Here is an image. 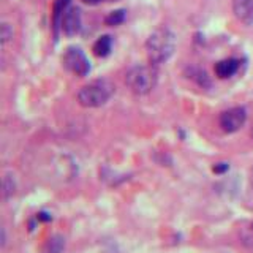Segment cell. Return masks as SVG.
Returning a JSON list of instances; mask_svg holds the SVG:
<instances>
[{
  "mask_svg": "<svg viewBox=\"0 0 253 253\" xmlns=\"http://www.w3.org/2000/svg\"><path fill=\"white\" fill-rule=\"evenodd\" d=\"M241 67V62L237 59H225V60H220L218 63H215V75L220 79H226V78H231L233 75L237 73V70Z\"/></svg>",
  "mask_w": 253,
  "mask_h": 253,
  "instance_id": "obj_8",
  "label": "cell"
},
{
  "mask_svg": "<svg viewBox=\"0 0 253 253\" xmlns=\"http://www.w3.org/2000/svg\"><path fill=\"white\" fill-rule=\"evenodd\" d=\"M252 231H253V225H252Z\"/></svg>",
  "mask_w": 253,
  "mask_h": 253,
  "instance_id": "obj_21",
  "label": "cell"
},
{
  "mask_svg": "<svg viewBox=\"0 0 253 253\" xmlns=\"http://www.w3.org/2000/svg\"><path fill=\"white\" fill-rule=\"evenodd\" d=\"M84 3H89V5H97L100 2H103V0H83Z\"/></svg>",
  "mask_w": 253,
  "mask_h": 253,
  "instance_id": "obj_17",
  "label": "cell"
},
{
  "mask_svg": "<svg viewBox=\"0 0 253 253\" xmlns=\"http://www.w3.org/2000/svg\"><path fill=\"white\" fill-rule=\"evenodd\" d=\"M14 192H16V182L11 174H6L2 180V198L5 201L10 200V198L14 195Z\"/></svg>",
  "mask_w": 253,
  "mask_h": 253,
  "instance_id": "obj_12",
  "label": "cell"
},
{
  "mask_svg": "<svg viewBox=\"0 0 253 253\" xmlns=\"http://www.w3.org/2000/svg\"><path fill=\"white\" fill-rule=\"evenodd\" d=\"M124 21H125V10H116L113 13H109L105 19L108 26H119V24H122Z\"/></svg>",
  "mask_w": 253,
  "mask_h": 253,
  "instance_id": "obj_13",
  "label": "cell"
},
{
  "mask_svg": "<svg viewBox=\"0 0 253 253\" xmlns=\"http://www.w3.org/2000/svg\"><path fill=\"white\" fill-rule=\"evenodd\" d=\"M10 38H13V29L10 27V24H3L2 26V42L6 43Z\"/></svg>",
  "mask_w": 253,
  "mask_h": 253,
  "instance_id": "obj_14",
  "label": "cell"
},
{
  "mask_svg": "<svg viewBox=\"0 0 253 253\" xmlns=\"http://www.w3.org/2000/svg\"><path fill=\"white\" fill-rule=\"evenodd\" d=\"M157 70L155 65H138L126 73L125 83L130 90L138 95H146L157 85Z\"/></svg>",
  "mask_w": 253,
  "mask_h": 253,
  "instance_id": "obj_2",
  "label": "cell"
},
{
  "mask_svg": "<svg viewBox=\"0 0 253 253\" xmlns=\"http://www.w3.org/2000/svg\"><path fill=\"white\" fill-rule=\"evenodd\" d=\"M5 242H6L5 241V229L2 228V247H5Z\"/></svg>",
  "mask_w": 253,
  "mask_h": 253,
  "instance_id": "obj_18",
  "label": "cell"
},
{
  "mask_svg": "<svg viewBox=\"0 0 253 253\" xmlns=\"http://www.w3.org/2000/svg\"><path fill=\"white\" fill-rule=\"evenodd\" d=\"M63 250H65V239L60 234L51 236L44 245V253H63Z\"/></svg>",
  "mask_w": 253,
  "mask_h": 253,
  "instance_id": "obj_10",
  "label": "cell"
},
{
  "mask_svg": "<svg viewBox=\"0 0 253 253\" xmlns=\"http://www.w3.org/2000/svg\"><path fill=\"white\" fill-rule=\"evenodd\" d=\"M111 49H113V38L109 35L100 37L93 44V54L98 55V57H106L111 54Z\"/></svg>",
  "mask_w": 253,
  "mask_h": 253,
  "instance_id": "obj_9",
  "label": "cell"
},
{
  "mask_svg": "<svg viewBox=\"0 0 253 253\" xmlns=\"http://www.w3.org/2000/svg\"><path fill=\"white\" fill-rule=\"evenodd\" d=\"M245 121H247V113L244 108H231L220 116V126L226 133H234L242 128Z\"/></svg>",
  "mask_w": 253,
  "mask_h": 253,
  "instance_id": "obj_5",
  "label": "cell"
},
{
  "mask_svg": "<svg viewBox=\"0 0 253 253\" xmlns=\"http://www.w3.org/2000/svg\"><path fill=\"white\" fill-rule=\"evenodd\" d=\"M114 87L108 81H93L84 85L78 93L79 105L84 108H100L111 98Z\"/></svg>",
  "mask_w": 253,
  "mask_h": 253,
  "instance_id": "obj_3",
  "label": "cell"
},
{
  "mask_svg": "<svg viewBox=\"0 0 253 253\" xmlns=\"http://www.w3.org/2000/svg\"><path fill=\"white\" fill-rule=\"evenodd\" d=\"M228 169H229V165H228L226 162L215 163V165H213V168H212V171L215 172V174H225Z\"/></svg>",
  "mask_w": 253,
  "mask_h": 253,
  "instance_id": "obj_15",
  "label": "cell"
},
{
  "mask_svg": "<svg viewBox=\"0 0 253 253\" xmlns=\"http://www.w3.org/2000/svg\"><path fill=\"white\" fill-rule=\"evenodd\" d=\"M70 5V0H55L54 3V27L57 29L60 24H62V18L65 11L68 10Z\"/></svg>",
  "mask_w": 253,
  "mask_h": 253,
  "instance_id": "obj_11",
  "label": "cell"
},
{
  "mask_svg": "<svg viewBox=\"0 0 253 253\" xmlns=\"http://www.w3.org/2000/svg\"><path fill=\"white\" fill-rule=\"evenodd\" d=\"M37 218H38L40 221H51V220H52V215H49L47 212L42 211V212H38V213H37Z\"/></svg>",
  "mask_w": 253,
  "mask_h": 253,
  "instance_id": "obj_16",
  "label": "cell"
},
{
  "mask_svg": "<svg viewBox=\"0 0 253 253\" xmlns=\"http://www.w3.org/2000/svg\"><path fill=\"white\" fill-rule=\"evenodd\" d=\"M252 138H253V126H252Z\"/></svg>",
  "mask_w": 253,
  "mask_h": 253,
  "instance_id": "obj_19",
  "label": "cell"
},
{
  "mask_svg": "<svg viewBox=\"0 0 253 253\" xmlns=\"http://www.w3.org/2000/svg\"><path fill=\"white\" fill-rule=\"evenodd\" d=\"M60 27L67 37H75L81 30V11L78 8L70 6L65 14H63Z\"/></svg>",
  "mask_w": 253,
  "mask_h": 253,
  "instance_id": "obj_6",
  "label": "cell"
},
{
  "mask_svg": "<svg viewBox=\"0 0 253 253\" xmlns=\"http://www.w3.org/2000/svg\"><path fill=\"white\" fill-rule=\"evenodd\" d=\"M147 49V57L150 65H158L168 60L174 49H176V37L166 27L157 29L152 35L147 38L146 43Z\"/></svg>",
  "mask_w": 253,
  "mask_h": 253,
  "instance_id": "obj_1",
  "label": "cell"
},
{
  "mask_svg": "<svg viewBox=\"0 0 253 253\" xmlns=\"http://www.w3.org/2000/svg\"><path fill=\"white\" fill-rule=\"evenodd\" d=\"M233 11L236 18L245 26L253 24V0H234Z\"/></svg>",
  "mask_w": 253,
  "mask_h": 253,
  "instance_id": "obj_7",
  "label": "cell"
},
{
  "mask_svg": "<svg viewBox=\"0 0 253 253\" xmlns=\"http://www.w3.org/2000/svg\"><path fill=\"white\" fill-rule=\"evenodd\" d=\"M63 65L68 71L78 76H87L90 71L89 59L79 47H68L65 55H63Z\"/></svg>",
  "mask_w": 253,
  "mask_h": 253,
  "instance_id": "obj_4",
  "label": "cell"
},
{
  "mask_svg": "<svg viewBox=\"0 0 253 253\" xmlns=\"http://www.w3.org/2000/svg\"><path fill=\"white\" fill-rule=\"evenodd\" d=\"M252 184H253V172H252Z\"/></svg>",
  "mask_w": 253,
  "mask_h": 253,
  "instance_id": "obj_20",
  "label": "cell"
}]
</instances>
